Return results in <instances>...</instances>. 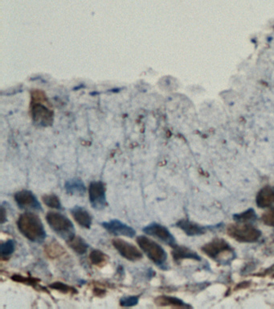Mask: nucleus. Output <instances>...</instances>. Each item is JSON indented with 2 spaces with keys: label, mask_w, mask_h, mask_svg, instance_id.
I'll list each match as a JSON object with an SVG mask.
<instances>
[{
  "label": "nucleus",
  "mask_w": 274,
  "mask_h": 309,
  "mask_svg": "<svg viewBox=\"0 0 274 309\" xmlns=\"http://www.w3.org/2000/svg\"><path fill=\"white\" fill-rule=\"evenodd\" d=\"M143 230L145 234L156 238L162 243H166L168 246H172L173 248L175 246H177L175 237L168 230V228L165 227L163 225L153 222L143 228Z\"/></svg>",
  "instance_id": "423d86ee"
},
{
  "label": "nucleus",
  "mask_w": 274,
  "mask_h": 309,
  "mask_svg": "<svg viewBox=\"0 0 274 309\" xmlns=\"http://www.w3.org/2000/svg\"><path fill=\"white\" fill-rule=\"evenodd\" d=\"M71 214L81 227L90 229L92 225V217L86 209L81 206H75L71 210Z\"/></svg>",
  "instance_id": "9b49d317"
},
{
  "label": "nucleus",
  "mask_w": 274,
  "mask_h": 309,
  "mask_svg": "<svg viewBox=\"0 0 274 309\" xmlns=\"http://www.w3.org/2000/svg\"><path fill=\"white\" fill-rule=\"evenodd\" d=\"M46 220L51 229L61 238L68 241L75 236L74 225L69 218L61 213L48 212Z\"/></svg>",
  "instance_id": "7ed1b4c3"
},
{
  "label": "nucleus",
  "mask_w": 274,
  "mask_h": 309,
  "mask_svg": "<svg viewBox=\"0 0 274 309\" xmlns=\"http://www.w3.org/2000/svg\"><path fill=\"white\" fill-rule=\"evenodd\" d=\"M139 301V296H125L121 299L120 305L122 307H133V306L137 305Z\"/></svg>",
  "instance_id": "b1692460"
},
{
  "label": "nucleus",
  "mask_w": 274,
  "mask_h": 309,
  "mask_svg": "<svg viewBox=\"0 0 274 309\" xmlns=\"http://www.w3.org/2000/svg\"><path fill=\"white\" fill-rule=\"evenodd\" d=\"M174 260L175 261L183 260V259H193L195 260H201L198 254L193 252V250H189L186 247L183 246H175L174 247L173 252H172Z\"/></svg>",
  "instance_id": "2eb2a0df"
},
{
  "label": "nucleus",
  "mask_w": 274,
  "mask_h": 309,
  "mask_svg": "<svg viewBox=\"0 0 274 309\" xmlns=\"http://www.w3.org/2000/svg\"><path fill=\"white\" fill-rule=\"evenodd\" d=\"M90 202L94 210H102L106 206L105 185L101 182H93L89 188Z\"/></svg>",
  "instance_id": "39448f33"
},
{
  "label": "nucleus",
  "mask_w": 274,
  "mask_h": 309,
  "mask_svg": "<svg viewBox=\"0 0 274 309\" xmlns=\"http://www.w3.org/2000/svg\"><path fill=\"white\" fill-rule=\"evenodd\" d=\"M6 219V210L4 208V206H2V208H1V223L4 224Z\"/></svg>",
  "instance_id": "a878e982"
},
{
  "label": "nucleus",
  "mask_w": 274,
  "mask_h": 309,
  "mask_svg": "<svg viewBox=\"0 0 274 309\" xmlns=\"http://www.w3.org/2000/svg\"><path fill=\"white\" fill-rule=\"evenodd\" d=\"M137 243L139 247L154 264L162 269L166 270L168 268V254L162 246L146 236L138 237Z\"/></svg>",
  "instance_id": "f03ea898"
},
{
  "label": "nucleus",
  "mask_w": 274,
  "mask_h": 309,
  "mask_svg": "<svg viewBox=\"0 0 274 309\" xmlns=\"http://www.w3.org/2000/svg\"><path fill=\"white\" fill-rule=\"evenodd\" d=\"M178 227L184 231L189 236H198L205 233L206 228L193 223L187 220H181L176 224Z\"/></svg>",
  "instance_id": "4468645a"
},
{
  "label": "nucleus",
  "mask_w": 274,
  "mask_h": 309,
  "mask_svg": "<svg viewBox=\"0 0 274 309\" xmlns=\"http://www.w3.org/2000/svg\"><path fill=\"white\" fill-rule=\"evenodd\" d=\"M229 234L236 240L244 243H253L257 242L261 237V231L251 225H232L229 229Z\"/></svg>",
  "instance_id": "20e7f679"
},
{
  "label": "nucleus",
  "mask_w": 274,
  "mask_h": 309,
  "mask_svg": "<svg viewBox=\"0 0 274 309\" xmlns=\"http://www.w3.org/2000/svg\"><path fill=\"white\" fill-rule=\"evenodd\" d=\"M257 205L267 208L274 205V187L266 186L261 189L257 197Z\"/></svg>",
  "instance_id": "f8f14e48"
},
{
  "label": "nucleus",
  "mask_w": 274,
  "mask_h": 309,
  "mask_svg": "<svg viewBox=\"0 0 274 309\" xmlns=\"http://www.w3.org/2000/svg\"><path fill=\"white\" fill-rule=\"evenodd\" d=\"M43 201L44 204L50 208L56 209V210H62V204L60 201L59 197L55 194L45 195L43 197Z\"/></svg>",
  "instance_id": "6ab92c4d"
},
{
  "label": "nucleus",
  "mask_w": 274,
  "mask_h": 309,
  "mask_svg": "<svg viewBox=\"0 0 274 309\" xmlns=\"http://www.w3.org/2000/svg\"><path fill=\"white\" fill-rule=\"evenodd\" d=\"M103 227L105 228L108 233L115 236H125L128 238H133L136 235V231L126 224L123 223L119 220H111L106 222H103Z\"/></svg>",
  "instance_id": "1a4fd4ad"
},
{
  "label": "nucleus",
  "mask_w": 274,
  "mask_h": 309,
  "mask_svg": "<svg viewBox=\"0 0 274 309\" xmlns=\"http://www.w3.org/2000/svg\"><path fill=\"white\" fill-rule=\"evenodd\" d=\"M90 260L92 264L96 266L102 265L108 261V257L100 250H93L90 254Z\"/></svg>",
  "instance_id": "a211bd4d"
},
{
  "label": "nucleus",
  "mask_w": 274,
  "mask_h": 309,
  "mask_svg": "<svg viewBox=\"0 0 274 309\" xmlns=\"http://www.w3.org/2000/svg\"><path fill=\"white\" fill-rule=\"evenodd\" d=\"M203 250L210 257L216 260H219V259L221 260V255L224 258L225 254H233L229 245L221 239L212 241L211 243L206 245Z\"/></svg>",
  "instance_id": "9d476101"
},
{
  "label": "nucleus",
  "mask_w": 274,
  "mask_h": 309,
  "mask_svg": "<svg viewBox=\"0 0 274 309\" xmlns=\"http://www.w3.org/2000/svg\"><path fill=\"white\" fill-rule=\"evenodd\" d=\"M113 245L118 253L126 260L134 262L143 259L142 252L131 243H127L122 239H115L113 240Z\"/></svg>",
  "instance_id": "6e6552de"
},
{
  "label": "nucleus",
  "mask_w": 274,
  "mask_h": 309,
  "mask_svg": "<svg viewBox=\"0 0 274 309\" xmlns=\"http://www.w3.org/2000/svg\"><path fill=\"white\" fill-rule=\"evenodd\" d=\"M155 303L158 306H174V307H189L184 302L172 296H158L155 299Z\"/></svg>",
  "instance_id": "f3484780"
},
{
  "label": "nucleus",
  "mask_w": 274,
  "mask_h": 309,
  "mask_svg": "<svg viewBox=\"0 0 274 309\" xmlns=\"http://www.w3.org/2000/svg\"><path fill=\"white\" fill-rule=\"evenodd\" d=\"M65 189L68 194L74 195L78 197L84 196L86 192L85 184L78 178H73L67 181L65 185Z\"/></svg>",
  "instance_id": "ddd939ff"
},
{
  "label": "nucleus",
  "mask_w": 274,
  "mask_h": 309,
  "mask_svg": "<svg viewBox=\"0 0 274 309\" xmlns=\"http://www.w3.org/2000/svg\"><path fill=\"white\" fill-rule=\"evenodd\" d=\"M262 220L266 225L274 226V210H269L265 213L262 217Z\"/></svg>",
  "instance_id": "393cba45"
},
{
  "label": "nucleus",
  "mask_w": 274,
  "mask_h": 309,
  "mask_svg": "<svg viewBox=\"0 0 274 309\" xmlns=\"http://www.w3.org/2000/svg\"><path fill=\"white\" fill-rule=\"evenodd\" d=\"M50 288L55 290L60 291V292H63V293H76V291L75 290L74 288H71L69 285H65L63 282H54L52 285H50Z\"/></svg>",
  "instance_id": "4be33fe9"
},
{
  "label": "nucleus",
  "mask_w": 274,
  "mask_h": 309,
  "mask_svg": "<svg viewBox=\"0 0 274 309\" xmlns=\"http://www.w3.org/2000/svg\"><path fill=\"white\" fill-rule=\"evenodd\" d=\"M66 242L69 247L79 254H86V251L89 249V245L80 236L75 235V236L72 237V239L66 241Z\"/></svg>",
  "instance_id": "dca6fc26"
},
{
  "label": "nucleus",
  "mask_w": 274,
  "mask_h": 309,
  "mask_svg": "<svg viewBox=\"0 0 274 309\" xmlns=\"http://www.w3.org/2000/svg\"><path fill=\"white\" fill-rule=\"evenodd\" d=\"M64 251L65 250L60 246L59 243H56V244L51 243V244H50L48 246V249H47V253H48V255L52 258L61 255V254H63Z\"/></svg>",
  "instance_id": "5701e85b"
},
{
  "label": "nucleus",
  "mask_w": 274,
  "mask_h": 309,
  "mask_svg": "<svg viewBox=\"0 0 274 309\" xmlns=\"http://www.w3.org/2000/svg\"><path fill=\"white\" fill-rule=\"evenodd\" d=\"M17 227L19 232L33 243H42L47 236L40 217L33 212H26L19 216Z\"/></svg>",
  "instance_id": "f257e3e1"
},
{
  "label": "nucleus",
  "mask_w": 274,
  "mask_h": 309,
  "mask_svg": "<svg viewBox=\"0 0 274 309\" xmlns=\"http://www.w3.org/2000/svg\"><path fill=\"white\" fill-rule=\"evenodd\" d=\"M234 218L236 221H239V222H243V223H249L251 221H254L257 218L256 216L255 211L254 210H247L246 212L243 213V214H236L234 215Z\"/></svg>",
  "instance_id": "aec40b11"
},
{
  "label": "nucleus",
  "mask_w": 274,
  "mask_h": 309,
  "mask_svg": "<svg viewBox=\"0 0 274 309\" xmlns=\"http://www.w3.org/2000/svg\"><path fill=\"white\" fill-rule=\"evenodd\" d=\"M15 202L22 210L28 211H36L41 212L43 211L42 206L39 202L36 196L29 190H22L15 194Z\"/></svg>",
  "instance_id": "0eeeda50"
},
{
  "label": "nucleus",
  "mask_w": 274,
  "mask_h": 309,
  "mask_svg": "<svg viewBox=\"0 0 274 309\" xmlns=\"http://www.w3.org/2000/svg\"><path fill=\"white\" fill-rule=\"evenodd\" d=\"M14 250H15V243L12 240H8L5 243H2L1 247H0L1 256H2L4 260L12 255L13 254Z\"/></svg>",
  "instance_id": "412c9836"
}]
</instances>
